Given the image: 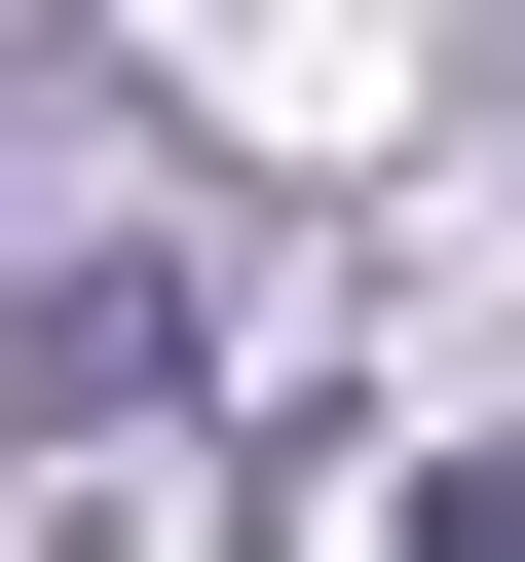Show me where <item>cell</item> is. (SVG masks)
<instances>
[{
    "instance_id": "6da1fadb",
    "label": "cell",
    "mask_w": 525,
    "mask_h": 562,
    "mask_svg": "<svg viewBox=\"0 0 525 562\" xmlns=\"http://www.w3.org/2000/svg\"><path fill=\"white\" fill-rule=\"evenodd\" d=\"M413 562H525V413H488V450H450V525H413Z\"/></svg>"
}]
</instances>
